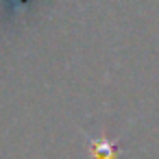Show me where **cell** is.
Here are the masks:
<instances>
[{
    "instance_id": "1",
    "label": "cell",
    "mask_w": 159,
    "mask_h": 159,
    "mask_svg": "<svg viewBox=\"0 0 159 159\" xmlns=\"http://www.w3.org/2000/svg\"><path fill=\"white\" fill-rule=\"evenodd\" d=\"M85 142L89 148V159H120V152L124 150L120 142L107 137L105 133L100 137H92L85 133Z\"/></svg>"
},
{
    "instance_id": "2",
    "label": "cell",
    "mask_w": 159,
    "mask_h": 159,
    "mask_svg": "<svg viewBox=\"0 0 159 159\" xmlns=\"http://www.w3.org/2000/svg\"><path fill=\"white\" fill-rule=\"evenodd\" d=\"M24 2H26V0H13V5H16V7H22Z\"/></svg>"
}]
</instances>
